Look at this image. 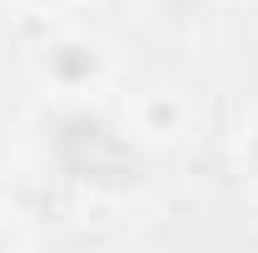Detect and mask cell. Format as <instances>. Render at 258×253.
<instances>
[{
    "mask_svg": "<svg viewBox=\"0 0 258 253\" xmlns=\"http://www.w3.org/2000/svg\"><path fill=\"white\" fill-rule=\"evenodd\" d=\"M35 65H40L45 85H55L70 99H85L109 75V55H104V45L90 40V35H60V40H50Z\"/></svg>",
    "mask_w": 258,
    "mask_h": 253,
    "instance_id": "obj_1",
    "label": "cell"
},
{
    "mask_svg": "<svg viewBox=\"0 0 258 253\" xmlns=\"http://www.w3.org/2000/svg\"><path fill=\"white\" fill-rule=\"evenodd\" d=\"M0 243H15V233H10V228H5V223H0Z\"/></svg>",
    "mask_w": 258,
    "mask_h": 253,
    "instance_id": "obj_4",
    "label": "cell"
},
{
    "mask_svg": "<svg viewBox=\"0 0 258 253\" xmlns=\"http://www.w3.org/2000/svg\"><path fill=\"white\" fill-rule=\"evenodd\" d=\"M243 174L258 184V114L243 124Z\"/></svg>",
    "mask_w": 258,
    "mask_h": 253,
    "instance_id": "obj_2",
    "label": "cell"
},
{
    "mask_svg": "<svg viewBox=\"0 0 258 253\" xmlns=\"http://www.w3.org/2000/svg\"><path fill=\"white\" fill-rule=\"evenodd\" d=\"M15 5H25V10H35V15H60V10L80 5V0H15Z\"/></svg>",
    "mask_w": 258,
    "mask_h": 253,
    "instance_id": "obj_3",
    "label": "cell"
}]
</instances>
